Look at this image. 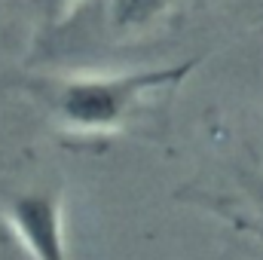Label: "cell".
<instances>
[{"label":"cell","instance_id":"obj_1","mask_svg":"<svg viewBox=\"0 0 263 260\" xmlns=\"http://www.w3.org/2000/svg\"><path fill=\"white\" fill-rule=\"evenodd\" d=\"M196 62L162 67H141L126 73H89L62 80L52 92V114L67 129L83 135L120 129L135 107L159 89H172L187 80Z\"/></svg>","mask_w":263,"mask_h":260},{"label":"cell","instance_id":"obj_2","mask_svg":"<svg viewBox=\"0 0 263 260\" xmlns=\"http://www.w3.org/2000/svg\"><path fill=\"white\" fill-rule=\"evenodd\" d=\"M6 220L28 254L43 260L65 257V220L62 199L49 190L15 196L6 208Z\"/></svg>","mask_w":263,"mask_h":260},{"label":"cell","instance_id":"obj_3","mask_svg":"<svg viewBox=\"0 0 263 260\" xmlns=\"http://www.w3.org/2000/svg\"><path fill=\"white\" fill-rule=\"evenodd\" d=\"M178 0H104V18L117 34H138L156 25Z\"/></svg>","mask_w":263,"mask_h":260},{"label":"cell","instance_id":"obj_4","mask_svg":"<svg viewBox=\"0 0 263 260\" xmlns=\"http://www.w3.org/2000/svg\"><path fill=\"white\" fill-rule=\"evenodd\" d=\"M80 0H43V6L49 9V15H62L65 9H70V6H77Z\"/></svg>","mask_w":263,"mask_h":260}]
</instances>
